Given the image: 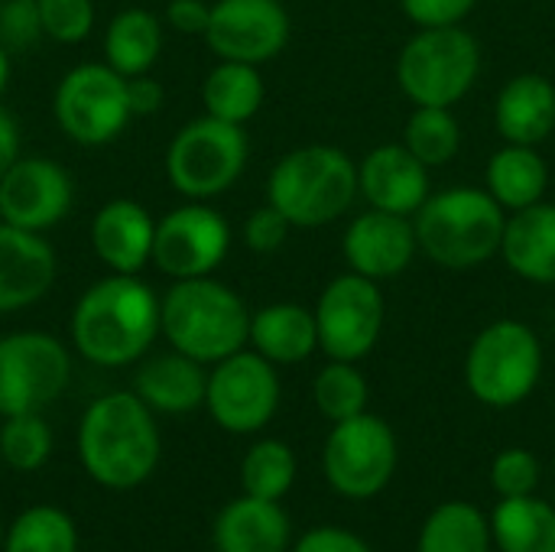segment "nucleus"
I'll return each mask as SVG.
<instances>
[{
  "label": "nucleus",
  "mask_w": 555,
  "mask_h": 552,
  "mask_svg": "<svg viewBox=\"0 0 555 552\" xmlns=\"http://www.w3.org/2000/svg\"><path fill=\"white\" fill-rule=\"evenodd\" d=\"M68 338L94 368H127L150 355L159 338V296L140 273H107L72 306Z\"/></svg>",
  "instance_id": "1"
},
{
  "label": "nucleus",
  "mask_w": 555,
  "mask_h": 552,
  "mask_svg": "<svg viewBox=\"0 0 555 552\" xmlns=\"http://www.w3.org/2000/svg\"><path fill=\"white\" fill-rule=\"evenodd\" d=\"M156 413L133 390L91 400L78 423V459L85 475L107 491L140 488L159 465Z\"/></svg>",
  "instance_id": "2"
},
{
  "label": "nucleus",
  "mask_w": 555,
  "mask_h": 552,
  "mask_svg": "<svg viewBox=\"0 0 555 552\" xmlns=\"http://www.w3.org/2000/svg\"><path fill=\"white\" fill-rule=\"evenodd\" d=\"M159 335L172 351L211 368L247 348L250 309L237 290L215 277L172 280L159 296Z\"/></svg>",
  "instance_id": "3"
},
{
  "label": "nucleus",
  "mask_w": 555,
  "mask_h": 552,
  "mask_svg": "<svg viewBox=\"0 0 555 552\" xmlns=\"http://www.w3.org/2000/svg\"><path fill=\"white\" fill-rule=\"evenodd\" d=\"M420 254L442 270H478L501 257L507 211L478 185L433 192L413 215Z\"/></svg>",
  "instance_id": "4"
},
{
  "label": "nucleus",
  "mask_w": 555,
  "mask_h": 552,
  "mask_svg": "<svg viewBox=\"0 0 555 552\" xmlns=\"http://www.w3.org/2000/svg\"><path fill=\"white\" fill-rule=\"evenodd\" d=\"M358 163L332 143H309L283 153L267 176V202L293 228H325L358 202Z\"/></svg>",
  "instance_id": "5"
},
{
  "label": "nucleus",
  "mask_w": 555,
  "mask_h": 552,
  "mask_svg": "<svg viewBox=\"0 0 555 552\" xmlns=\"http://www.w3.org/2000/svg\"><path fill=\"white\" fill-rule=\"evenodd\" d=\"M543 361V342L527 322L498 319L465 351V387L481 407L514 410L540 387Z\"/></svg>",
  "instance_id": "6"
},
{
  "label": "nucleus",
  "mask_w": 555,
  "mask_h": 552,
  "mask_svg": "<svg viewBox=\"0 0 555 552\" xmlns=\"http://www.w3.org/2000/svg\"><path fill=\"white\" fill-rule=\"evenodd\" d=\"M481 75V46L465 26L416 29L397 55V85L413 107H455Z\"/></svg>",
  "instance_id": "7"
},
{
  "label": "nucleus",
  "mask_w": 555,
  "mask_h": 552,
  "mask_svg": "<svg viewBox=\"0 0 555 552\" xmlns=\"http://www.w3.org/2000/svg\"><path fill=\"white\" fill-rule=\"evenodd\" d=\"M250 159V140L241 124L202 114L169 140L163 169L166 182L185 202H211L237 185Z\"/></svg>",
  "instance_id": "8"
},
{
  "label": "nucleus",
  "mask_w": 555,
  "mask_h": 552,
  "mask_svg": "<svg viewBox=\"0 0 555 552\" xmlns=\"http://www.w3.org/2000/svg\"><path fill=\"white\" fill-rule=\"evenodd\" d=\"M52 117L65 140L78 146H107L130 127L133 111L127 78L107 62H81L68 68L52 94Z\"/></svg>",
  "instance_id": "9"
},
{
  "label": "nucleus",
  "mask_w": 555,
  "mask_h": 552,
  "mask_svg": "<svg viewBox=\"0 0 555 552\" xmlns=\"http://www.w3.org/2000/svg\"><path fill=\"white\" fill-rule=\"evenodd\" d=\"M397 465L400 442L387 420L361 413L332 423V433L322 446V472L335 495L348 501H371L393 482Z\"/></svg>",
  "instance_id": "10"
},
{
  "label": "nucleus",
  "mask_w": 555,
  "mask_h": 552,
  "mask_svg": "<svg viewBox=\"0 0 555 552\" xmlns=\"http://www.w3.org/2000/svg\"><path fill=\"white\" fill-rule=\"evenodd\" d=\"M72 381V351L49 332H10L0 338V416L42 413Z\"/></svg>",
  "instance_id": "11"
},
{
  "label": "nucleus",
  "mask_w": 555,
  "mask_h": 552,
  "mask_svg": "<svg viewBox=\"0 0 555 552\" xmlns=\"http://www.w3.org/2000/svg\"><path fill=\"white\" fill-rule=\"evenodd\" d=\"M283 400L276 364L254 348H241L231 358L211 364L205 387V410L231 436H250L273 423Z\"/></svg>",
  "instance_id": "12"
},
{
  "label": "nucleus",
  "mask_w": 555,
  "mask_h": 552,
  "mask_svg": "<svg viewBox=\"0 0 555 552\" xmlns=\"http://www.w3.org/2000/svg\"><path fill=\"white\" fill-rule=\"evenodd\" d=\"M312 312L319 325V351L332 361L358 364L380 342L387 299L377 280L345 270L325 283Z\"/></svg>",
  "instance_id": "13"
},
{
  "label": "nucleus",
  "mask_w": 555,
  "mask_h": 552,
  "mask_svg": "<svg viewBox=\"0 0 555 552\" xmlns=\"http://www.w3.org/2000/svg\"><path fill=\"white\" fill-rule=\"evenodd\" d=\"M231 224L208 202H185L156 221L153 264L169 280L215 277L231 254Z\"/></svg>",
  "instance_id": "14"
},
{
  "label": "nucleus",
  "mask_w": 555,
  "mask_h": 552,
  "mask_svg": "<svg viewBox=\"0 0 555 552\" xmlns=\"http://www.w3.org/2000/svg\"><path fill=\"white\" fill-rule=\"evenodd\" d=\"M293 20L280 0H215L205 42L218 59L267 65L289 46Z\"/></svg>",
  "instance_id": "15"
},
{
  "label": "nucleus",
  "mask_w": 555,
  "mask_h": 552,
  "mask_svg": "<svg viewBox=\"0 0 555 552\" xmlns=\"http://www.w3.org/2000/svg\"><path fill=\"white\" fill-rule=\"evenodd\" d=\"M75 205L72 172L49 156H20L0 176V221L46 234L68 218Z\"/></svg>",
  "instance_id": "16"
},
{
  "label": "nucleus",
  "mask_w": 555,
  "mask_h": 552,
  "mask_svg": "<svg viewBox=\"0 0 555 552\" xmlns=\"http://www.w3.org/2000/svg\"><path fill=\"white\" fill-rule=\"evenodd\" d=\"M341 254L351 273H361L377 283L393 280L406 273L413 257L420 254L413 218L367 208L348 221L341 234Z\"/></svg>",
  "instance_id": "17"
},
{
  "label": "nucleus",
  "mask_w": 555,
  "mask_h": 552,
  "mask_svg": "<svg viewBox=\"0 0 555 552\" xmlns=\"http://www.w3.org/2000/svg\"><path fill=\"white\" fill-rule=\"evenodd\" d=\"M358 192L377 211L413 218L433 195L429 166L403 143H380L358 159Z\"/></svg>",
  "instance_id": "18"
},
{
  "label": "nucleus",
  "mask_w": 555,
  "mask_h": 552,
  "mask_svg": "<svg viewBox=\"0 0 555 552\" xmlns=\"http://www.w3.org/2000/svg\"><path fill=\"white\" fill-rule=\"evenodd\" d=\"M153 238L156 218L137 198L104 202L88 224L91 251L107 273H143V267L153 264Z\"/></svg>",
  "instance_id": "19"
},
{
  "label": "nucleus",
  "mask_w": 555,
  "mask_h": 552,
  "mask_svg": "<svg viewBox=\"0 0 555 552\" xmlns=\"http://www.w3.org/2000/svg\"><path fill=\"white\" fill-rule=\"evenodd\" d=\"M55 273L59 257L42 234L0 221V316L36 306L52 290Z\"/></svg>",
  "instance_id": "20"
},
{
  "label": "nucleus",
  "mask_w": 555,
  "mask_h": 552,
  "mask_svg": "<svg viewBox=\"0 0 555 552\" xmlns=\"http://www.w3.org/2000/svg\"><path fill=\"white\" fill-rule=\"evenodd\" d=\"M494 130L504 143L540 146L555 130V85L540 72H520L498 91Z\"/></svg>",
  "instance_id": "21"
},
{
  "label": "nucleus",
  "mask_w": 555,
  "mask_h": 552,
  "mask_svg": "<svg viewBox=\"0 0 555 552\" xmlns=\"http://www.w3.org/2000/svg\"><path fill=\"white\" fill-rule=\"evenodd\" d=\"M215 552H289L293 527L280 501L241 495L215 517Z\"/></svg>",
  "instance_id": "22"
},
{
  "label": "nucleus",
  "mask_w": 555,
  "mask_h": 552,
  "mask_svg": "<svg viewBox=\"0 0 555 552\" xmlns=\"http://www.w3.org/2000/svg\"><path fill=\"white\" fill-rule=\"evenodd\" d=\"M205 387H208L205 364L179 351L146 358L133 381V394L153 413H166V416H185L205 407Z\"/></svg>",
  "instance_id": "23"
},
{
  "label": "nucleus",
  "mask_w": 555,
  "mask_h": 552,
  "mask_svg": "<svg viewBox=\"0 0 555 552\" xmlns=\"http://www.w3.org/2000/svg\"><path fill=\"white\" fill-rule=\"evenodd\" d=\"M501 257L514 277L533 286H555V205L537 202L507 215Z\"/></svg>",
  "instance_id": "24"
},
{
  "label": "nucleus",
  "mask_w": 555,
  "mask_h": 552,
  "mask_svg": "<svg viewBox=\"0 0 555 552\" xmlns=\"http://www.w3.org/2000/svg\"><path fill=\"white\" fill-rule=\"evenodd\" d=\"M247 345L276 368L302 364L319 351L315 312L299 303H270L250 312Z\"/></svg>",
  "instance_id": "25"
},
{
  "label": "nucleus",
  "mask_w": 555,
  "mask_h": 552,
  "mask_svg": "<svg viewBox=\"0 0 555 552\" xmlns=\"http://www.w3.org/2000/svg\"><path fill=\"white\" fill-rule=\"evenodd\" d=\"M485 189L507 215L524 211L546 198L550 166L537 146L504 143L501 150L491 153V159L485 166Z\"/></svg>",
  "instance_id": "26"
},
{
  "label": "nucleus",
  "mask_w": 555,
  "mask_h": 552,
  "mask_svg": "<svg viewBox=\"0 0 555 552\" xmlns=\"http://www.w3.org/2000/svg\"><path fill=\"white\" fill-rule=\"evenodd\" d=\"M104 62L124 75H146L163 52V20L146 7H124L104 26Z\"/></svg>",
  "instance_id": "27"
},
{
  "label": "nucleus",
  "mask_w": 555,
  "mask_h": 552,
  "mask_svg": "<svg viewBox=\"0 0 555 552\" xmlns=\"http://www.w3.org/2000/svg\"><path fill=\"white\" fill-rule=\"evenodd\" d=\"M263 98H267V85H263L260 65L218 59L202 81L205 114L228 120V124L244 127L247 120H254L263 107Z\"/></svg>",
  "instance_id": "28"
},
{
  "label": "nucleus",
  "mask_w": 555,
  "mask_h": 552,
  "mask_svg": "<svg viewBox=\"0 0 555 552\" xmlns=\"http://www.w3.org/2000/svg\"><path fill=\"white\" fill-rule=\"evenodd\" d=\"M491 537L501 552H555V504L537 495L501 498L491 514Z\"/></svg>",
  "instance_id": "29"
},
{
  "label": "nucleus",
  "mask_w": 555,
  "mask_h": 552,
  "mask_svg": "<svg viewBox=\"0 0 555 552\" xmlns=\"http://www.w3.org/2000/svg\"><path fill=\"white\" fill-rule=\"evenodd\" d=\"M491 517L468 501L439 504L416 537V552H491Z\"/></svg>",
  "instance_id": "30"
},
{
  "label": "nucleus",
  "mask_w": 555,
  "mask_h": 552,
  "mask_svg": "<svg viewBox=\"0 0 555 552\" xmlns=\"http://www.w3.org/2000/svg\"><path fill=\"white\" fill-rule=\"evenodd\" d=\"M423 166H449L462 150V124L452 107H413L400 140Z\"/></svg>",
  "instance_id": "31"
},
{
  "label": "nucleus",
  "mask_w": 555,
  "mask_h": 552,
  "mask_svg": "<svg viewBox=\"0 0 555 552\" xmlns=\"http://www.w3.org/2000/svg\"><path fill=\"white\" fill-rule=\"evenodd\" d=\"M296 452L283 439H257L241 462V488L250 498L283 501L296 485Z\"/></svg>",
  "instance_id": "32"
},
{
  "label": "nucleus",
  "mask_w": 555,
  "mask_h": 552,
  "mask_svg": "<svg viewBox=\"0 0 555 552\" xmlns=\"http://www.w3.org/2000/svg\"><path fill=\"white\" fill-rule=\"evenodd\" d=\"M0 552H78V527L62 508L36 504L10 524Z\"/></svg>",
  "instance_id": "33"
},
{
  "label": "nucleus",
  "mask_w": 555,
  "mask_h": 552,
  "mask_svg": "<svg viewBox=\"0 0 555 552\" xmlns=\"http://www.w3.org/2000/svg\"><path fill=\"white\" fill-rule=\"evenodd\" d=\"M312 400H315V410L328 423H341V420L367 413L371 387H367V377L361 374V368L354 361H332L328 358V364L312 381Z\"/></svg>",
  "instance_id": "34"
},
{
  "label": "nucleus",
  "mask_w": 555,
  "mask_h": 552,
  "mask_svg": "<svg viewBox=\"0 0 555 552\" xmlns=\"http://www.w3.org/2000/svg\"><path fill=\"white\" fill-rule=\"evenodd\" d=\"M52 455V429L42 413L3 416L0 426V459L13 472H39Z\"/></svg>",
  "instance_id": "35"
},
{
  "label": "nucleus",
  "mask_w": 555,
  "mask_h": 552,
  "mask_svg": "<svg viewBox=\"0 0 555 552\" xmlns=\"http://www.w3.org/2000/svg\"><path fill=\"white\" fill-rule=\"evenodd\" d=\"M42 36L59 46H78L94 33L98 10L94 0H36Z\"/></svg>",
  "instance_id": "36"
},
{
  "label": "nucleus",
  "mask_w": 555,
  "mask_h": 552,
  "mask_svg": "<svg viewBox=\"0 0 555 552\" xmlns=\"http://www.w3.org/2000/svg\"><path fill=\"white\" fill-rule=\"evenodd\" d=\"M540 478H543V468H540V459L530 449L514 446V449L498 452L494 462H491V488H494L498 498L537 495Z\"/></svg>",
  "instance_id": "37"
},
{
  "label": "nucleus",
  "mask_w": 555,
  "mask_h": 552,
  "mask_svg": "<svg viewBox=\"0 0 555 552\" xmlns=\"http://www.w3.org/2000/svg\"><path fill=\"white\" fill-rule=\"evenodd\" d=\"M42 39L36 0H0V42L7 49H29Z\"/></svg>",
  "instance_id": "38"
},
{
  "label": "nucleus",
  "mask_w": 555,
  "mask_h": 552,
  "mask_svg": "<svg viewBox=\"0 0 555 552\" xmlns=\"http://www.w3.org/2000/svg\"><path fill=\"white\" fill-rule=\"evenodd\" d=\"M289 231H293V224L286 221V215L267 202V205H260V208H254L247 215L241 238H244V247L254 251V254H276L286 244Z\"/></svg>",
  "instance_id": "39"
},
{
  "label": "nucleus",
  "mask_w": 555,
  "mask_h": 552,
  "mask_svg": "<svg viewBox=\"0 0 555 552\" xmlns=\"http://www.w3.org/2000/svg\"><path fill=\"white\" fill-rule=\"evenodd\" d=\"M475 7H478V0H400V10L420 29L462 26L472 16Z\"/></svg>",
  "instance_id": "40"
},
{
  "label": "nucleus",
  "mask_w": 555,
  "mask_h": 552,
  "mask_svg": "<svg viewBox=\"0 0 555 552\" xmlns=\"http://www.w3.org/2000/svg\"><path fill=\"white\" fill-rule=\"evenodd\" d=\"M293 552H374L367 547L364 537H358L354 530L345 527H312L306 530Z\"/></svg>",
  "instance_id": "41"
},
{
  "label": "nucleus",
  "mask_w": 555,
  "mask_h": 552,
  "mask_svg": "<svg viewBox=\"0 0 555 552\" xmlns=\"http://www.w3.org/2000/svg\"><path fill=\"white\" fill-rule=\"evenodd\" d=\"M163 20L179 36H205L208 20H211V3H205V0H169Z\"/></svg>",
  "instance_id": "42"
},
{
  "label": "nucleus",
  "mask_w": 555,
  "mask_h": 552,
  "mask_svg": "<svg viewBox=\"0 0 555 552\" xmlns=\"http://www.w3.org/2000/svg\"><path fill=\"white\" fill-rule=\"evenodd\" d=\"M127 98H130L133 117H153L163 107V101H166V88H163V81H156L146 72V75L127 78Z\"/></svg>",
  "instance_id": "43"
},
{
  "label": "nucleus",
  "mask_w": 555,
  "mask_h": 552,
  "mask_svg": "<svg viewBox=\"0 0 555 552\" xmlns=\"http://www.w3.org/2000/svg\"><path fill=\"white\" fill-rule=\"evenodd\" d=\"M23 156V133L16 117L0 104V176Z\"/></svg>",
  "instance_id": "44"
},
{
  "label": "nucleus",
  "mask_w": 555,
  "mask_h": 552,
  "mask_svg": "<svg viewBox=\"0 0 555 552\" xmlns=\"http://www.w3.org/2000/svg\"><path fill=\"white\" fill-rule=\"evenodd\" d=\"M10 78H13V62H10V49L0 42V98L7 94L10 88Z\"/></svg>",
  "instance_id": "45"
},
{
  "label": "nucleus",
  "mask_w": 555,
  "mask_h": 552,
  "mask_svg": "<svg viewBox=\"0 0 555 552\" xmlns=\"http://www.w3.org/2000/svg\"><path fill=\"white\" fill-rule=\"evenodd\" d=\"M3 537H7V530H3V524H0V547H3Z\"/></svg>",
  "instance_id": "46"
}]
</instances>
